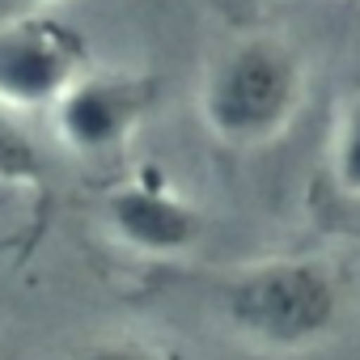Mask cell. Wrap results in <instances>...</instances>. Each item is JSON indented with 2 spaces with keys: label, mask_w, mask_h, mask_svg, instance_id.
Returning <instances> with one entry per match:
<instances>
[{
  "label": "cell",
  "mask_w": 360,
  "mask_h": 360,
  "mask_svg": "<svg viewBox=\"0 0 360 360\" xmlns=\"http://www.w3.org/2000/svg\"><path fill=\"white\" fill-rule=\"evenodd\" d=\"M225 326L267 352H305L335 335L343 318V276L326 259H267L221 288Z\"/></svg>",
  "instance_id": "6da1fadb"
},
{
  "label": "cell",
  "mask_w": 360,
  "mask_h": 360,
  "mask_svg": "<svg viewBox=\"0 0 360 360\" xmlns=\"http://www.w3.org/2000/svg\"><path fill=\"white\" fill-rule=\"evenodd\" d=\"M77 360H153V356L144 347H136V343H102V347H94V352H85Z\"/></svg>",
  "instance_id": "ba28073f"
},
{
  "label": "cell",
  "mask_w": 360,
  "mask_h": 360,
  "mask_svg": "<svg viewBox=\"0 0 360 360\" xmlns=\"http://www.w3.org/2000/svg\"><path fill=\"white\" fill-rule=\"evenodd\" d=\"M43 148L39 140L22 127V115L0 106V187L30 191L43 183Z\"/></svg>",
  "instance_id": "8992f818"
},
{
  "label": "cell",
  "mask_w": 360,
  "mask_h": 360,
  "mask_svg": "<svg viewBox=\"0 0 360 360\" xmlns=\"http://www.w3.org/2000/svg\"><path fill=\"white\" fill-rule=\"evenodd\" d=\"M22 5H30V9H43V5H56V0H22Z\"/></svg>",
  "instance_id": "9c48e42d"
},
{
  "label": "cell",
  "mask_w": 360,
  "mask_h": 360,
  "mask_svg": "<svg viewBox=\"0 0 360 360\" xmlns=\"http://www.w3.org/2000/svg\"><path fill=\"white\" fill-rule=\"evenodd\" d=\"M106 229L119 246L148 255V259H178L200 242V212L183 195H174L165 183L136 178L106 195Z\"/></svg>",
  "instance_id": "5b68a950"
},
{
  "label": "cell",
  "mask_w": 360,
  "mask_h": 360,
  "mask_svg": "<svg viewBox=\"0 0 360 360\" xmlns=\"http://www.w3.org/2000/svg\"><path fill=\"white\" fill-rule=\"evenodd\" d=\"M157 102V81L136 72L85 68L51 106L56 136L77 157H106L123 148Z\"/></svg>",
  "instance_id": "277c9868"
},
{
  "label": "cell",
  "mask_w": 360,
  "mask_h": 360,
  "mask_svg": "<svg viewBox=\"0 0 360 360\" xmlns=\"http://www.w3.org/2000/svg\"><path fill=\"white\" fill-rule=\"evenodd\" d=\"M330 174H335V187L347 200H360V94L347 102L335 144H330Z\"/></svg>",
  "instance_id": "52a82bcc"
},
{
  "label": "cell",
  "mask_w": 360,
  "mask_h": 360,
  "mask_svg": "<svg viewBox=\"0 0 360 360\" xmlns=\"http://www.w3.org/2000/svg\"><path fill=\"white\" fill-rule=\"evenodd\" d=\"M305 102L301 56L271 39L250 34L217 56L200 89L204 127L229 148H259L288 131Z\"/></svg>",
  "instance_id": "7a4b0ae2"
},
{
  "label": "cell",
  "mask_w": 360,
  "mask_h": 360,
  "mask_svg": "<svg viewBox=\"0 0 360 360\" xmlns=\"http://www.w3.org/2000/svg\"><path fill=\"white\" fill-rule=\"evenodd\" d=\"M85 68L89 51L60 18L22 13L0 26V106L18 115L47 110Z\"/></svg>",
  "instance_id": "3957f363"
}]
</instances>
